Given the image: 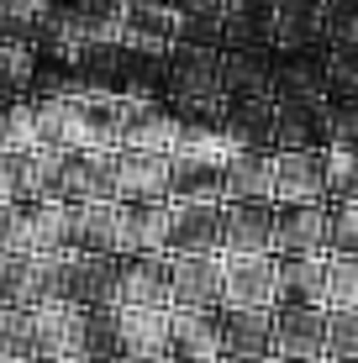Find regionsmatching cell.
Here are the masks:
<instances>
[{"label":"cell","instance_id":"cell-1","mask_svg":"<svg viewBox=\"0 0 358 363\" xmlns=\"http://www.w3.org/2000/svg\"><path fill=\"white\" fill-rule=\"evenodd\" d=\"M227 279L221 253H174L169 258V311H221Z\"/></svg>","mask_w":358,"mask_h":363},{"label":"cell","instance_id":"cell-2","mask_svg":"<svg viewBox=\"0 0 358 363\" xmlns=\"http://www.w3.org/2000/svg\"><path fill=\"white\" fill-rule=\"evenodd\" d=\"M332 121L322 95H290L274 100V153H327Z\"/></svg>","mask_w":358,"mask_h":363},{"label":"cell","instance_id":"cell-3","mask_svg":"<svg viewBox=\"0 0 358 363\" xmlns=\"http://www.w3.org/2000/svg\"><path fill=\"white\" fill-rule=\"evenodd\" d=\"M221 279H227L221 306H242V311L279 306V258L274 253H221Z\"/></svg>","mask_w":358,"mask_h":363},{"label":"cell","instance_id":"cell-4","mask_svg":"<svg viewBox=\"0 0 358 363\" xmlns=\"http://www.w3.org/2000/svg\"><path fill=\"white\" fill-rule=\"evenodd\" d=\"M274 358L327 363V311L322 306H274Z\"/></svg>","mask_w":358,"mask_h":363},{"label":"cell","instance_id":"cell-5","mask_svg":"<svg viewBox=\"0 0 358 363\" xmlns=\"http://www.w3.org/2000/svg\"><path fill=\"white\" fill-rule=\"evenodd\" d=\"M221 200H169V258L221 253Z\"/></svg>","mask_w":358,"mask_h":363},{"label":"cell","instance_id":"cell-6","mask_svg":"<svg viewBox=\"0 0 358 363\" xmlns=\"http://www.w3.org/2000/svg\"><path fill=\"white\" fill-rule=\"evenodd\" d=\"M32 342H37V363L84 353V306H74V300L32 306Z\"/></svg>","mask_w":358,"mask_h":363},{"label":"cell","instance_id":"cell-7","mask_svg":"<svg viewBox=\"0 0 358 363\" xmlns=\"http://www.w3.org/2000/svg\"><path fill=\"white\" fill-rule=\"evenodd\" d=\"M58 200L64 206L116 200V153H69L64 174H58Z\"/></svg>","mask_w":358,"mask_h":363},{"label":"cell","instance_id":"cell-8","mask_svg":"<svg viewBox=\"0 0 358 363\" xmlns=\"http://www.w3.org/2000/svg\"><path fill=\"white\" fill-rule=\"evenodd\" d=\"M274 206H327V153H274Z\"/></svg>","mask_w":358,"mask_h":363},{"label":"cell","instance_id":"cell-9","mask_svg":"<svg viewBox=\"0 0 358 363\" xmlns=\"http://www.w3.org/2000/svg\"><path fill=\"white\" fill-rule=\"evenodd\" d=\"M221 206H274V153H232L221 164Z\"/></svg>","mask_w":358,"mask_h":363},{"label":"cell","instance_id":"cell-10","mask_svg":"<svg viewBox=\"0 0 358 363\" xmlns=\"http://www.w3.org/2000/svg\"><path fill=\"white\" fill-rule=\"evenodd\" d=\"M169 358L174 363H216L221 353V321L216 311H169Z\"/></svg>","mask_w":358,"mask_h":363},{"label":"cell","instance_id":"cell-11","mask_svg":"<svg viewBox=\"0 0 358 363\" xmlns=\"http://www.w3.org/2000/svg\"><path fill=\"white\" fill-rule=\"evenodd\" d=\"M169 169L174 158L164 153H116V200L121 206H142V200H169Z\"/></svg>","mask_w":358,"mask_h":363},{"label":"cell","instance_id":"cell-12","mask_svg":"<svg viewBox=\"0 0 358 363\" xmlns=\"http://www.w3.org/2000/svg\"><path fill=\"white\" fill-rule=\"evenodd\" d=\"M221 353L227 358H274V311L221 306Z\"/></svg>","mask_w":358,"mask_h":363},{"label":"cell","instance_id":"cell-13","mask_svg":"<svg viewBox=\"0 0 358 363\" xmlns=\"http://www.w3.org/2000/svg\"><path fill=\"white\" fill-rule=\"evenodd\" d=\"M327 253V206H274V258Z\"/></svg>","mask_w":358,"mask_h":363},{"label":"cell","instance_id":"cell-14","mask_svg":"<svg viewBox=\"0 0 358 363\" xmlns=\"http://www.w3.org/2000/svg\"><path fill=\"white\" fill-rule=\"evenodd\" d=\"M116 253H169V200L116 206Z\"/></svg>","mask_w":358,"mask_h":363},{"label":"cell","instance_id":"cell-15","mask_svg":"<svg viewBox=\"0 0 358 363\" xmlns=\"http://www.w3.org/2000/svg\"><path fill=\"white\" fill-rule=\"evenodd\" d=\"M121 306L169 311V253H121Z\"/></svg>","mask_w":358,"mask_h":363},{"label":"cell","instance_id":"cell-16","mask_svg":"<svg viewBox=\"0 0 358 363\" xmlns=\"http://www.w3.org/2000/svg\"><path fill=\"white\" fill-rule=\"evenodd\" d=\"M221 132H227L232 147H242V153H274V95H264V100H227Z\"/></svg>","mask_w":358,"mask_h":363},{"label":"cell","instance_id":"cell-17","mask_svg":"<svg viewBox=\"0 0 358 363\" xmlns=\"http://www.w3.org/2000/svg\"><path fill=\"white\" fill-rule=\"evenodd\" d=\"M121 358H169V311L153 306H116Z\"/></svg>","mask_w":358,"mask_h":363},{"label":"cell","instance_id":"cell-18","mask_svg":"<svg viewBox=\"0 0 358 363\" xmlns=\"http://www.w3.org/2000/svg\"><path fill=\"white\" fill-rule=\"evenodd\" d=\"M221 253H274V206L221 211Z\"/></svg>","mask_w":358,"mask_h":363},{"label":"cell","instance_id":"cell-19","mask_svg":"<svg viewBox=\"0 0 358 363\" xmlns=\"http://www.w3.org/2000/svg\"><path fill=\"white\" fill-rule=\"evenodd\" d=\"M174 32H179V16L169 6H158V0H127V11H121V43H132V48L169 53Z\"/></svg>","mask_w":358,"mask_h":363},{"label":"cell","instance_id":"cell-20","mask_svg":"<svg viewBox=\"0 0 358 363\" xmlns=\"http://www.w3.org/2000/svg\"><path fill=\"white\" fill-rule=\"evenodd\" d=\"M279 306H322L327 311V253L279 258Z\"/></svg>","mask_w":358,"mask_h":363},{"label":"cell","instance_id":"cell-21","mask_svg":"<svg viewBox=\"0 0 358 363\" xmlns=\"http://www.w3.org/2000/svg\"><path fill=\"white\" fill-rule=\"evenodd\" d=\"M116 206H69V253H116Z\"/></svg>","mask_w":358,"mask_h":363},{"label":"cell","instance_id":"cell-22","mask_svg":"<svg viewBox=\"0 0 358 363\" xmlns=\"http://www.w3.org/2000/svg\"><path fill=\"white\" fill-rule=\"evenodd\" d=\"M274 79V53H221V95L227 100H264Z\"/></svg>","mask_w":358,"mask_h":363},{"label":"cell","instance_id":"cell-23","mask_svg":"<svg viewBox=\"0 0 358 363\" xmlns=\"http://www.w3.org/2000/svg\"><path fill=\"white\" fill-rule=\"evenodd\" d=\"M169 200H221V164L174 158V169H169Z\"/></svg>","mask_w":358,"mask_h":363},{"label":"cell","instance_id":"cell-24","mask_svg":"<svg viewBox=\"0 0 358 363\" xmlns=\"http://www.w3.org/2000/svg\"><path fill=\"white\" fill-rule=\"evenodd\" d=\"M0 306H37V258L0 253Z\"/></svg>","mask_w":358,"mask_h":363},{"label":"cell","instance_id":"cell-25","mask_svg":"<svg viewBox=\"0 0 358 363\" xmlns=\"http://www.w3.org/2000/svg\"><path fill=\"white\" fill-rule=\"evenodd\" d=\"M0 363H37L27 306H0Z\"/></svg>","mask_w":358,"mask_h":363},{"label":"cell","instance_id":"cell-26","mask_svg":"<svg viewBox=\"0 0 358 363\" xmlns=\"http://www.w3.org/2000/svg\"><path fill=\"white\" fill-rule=\"evenodd\" d=\"M237 153L232 137L221 127H179V143H174V158H195V164H227Z\"/></svg>","mask_w":358,"mask_h":363},{"label":"cell","instance_id":"cell-27","mask_svg":"<svg viewBox=\"0 0 358 363\" xmlns=\"http://www.w3.org/2000/svg\"><path fill=\"white\" fill-rule=\"evenodd\" d=\"M37 79V53L21 43L0 48V100H27Z\"/></svg>","mask_w":358,"mask_h":363},{"label":"cell","instance_id":"cell-28","mask_svg":"<svg viewBox=\"0 0 358 363\" xmlns=\"http://www.w3.org/2000/svg\"><path fill=\"white\" fill-rule=\"evenodd\" d=\"M32 147H37L32 100H0V153H32Z\"/></svg>","mask_w":358,"mask_h":363},{"label":"cell","instance_id":"cell-29","mask_svg":"<svg viewBox=\"0 0 358 363\" xmlns=\"http://www.w3.org/2000/svg\"><path fill=\"white\" fill-rule=\"evenodd\" d=\"M327 253L358 258V200H327Z\"/></svg>","mask_w":358,"mask_h":363},{"label":"cell","instance_id":"cell-30","mask_svg":"<svg viewBox=\"0 0 358 363\" xmlns=\"http://www.w3.org/2000/svg\"><path fill=\"white\" fill-rule=\"evenodd\" d=\"M327 311H358V258L327 253Z\"/></svg>","mask_w":358,"mask_h":363},{"label":"cell","instance_id":"cell-31","mask_svg":"<svg viewBox=\"0 0 358 363\" xmlns=\"http://www.w3.org/2000/svg\"><path fill=\"white\" fill-rule=\"evenodd\" d=\"M327 200H358V147H327Z\"/></svg>","mask_w":358,"mask_h":363},{"label":"cell","instance_id":"cell-32","mask_svg":"<svg viewBox=\"0 0 358 363\" xmlns=\"http://www.w3.org/2000/svg\"><path fill=\"white\" fill-rule=\"evenodd\" d=\"M327 363H358V311H327Z\"/></svg>","mask_w":358,"mask_h":363},{"label":"cell","instance_id":"cell-33","mask_svg":"<svg viewBox=\"0 0 358 363\" xmlns=\"http://www.w3.org/2000/svg\"><path fill=\"white\" fill-rule=\"evenodd\" d=\"M0 253H27V206H0Z\"/></svg>","mask_w":358,"mask_h":363},{"label":"cell","instance_id":"cell-34","mask_svg":"<svg viewBox=\"0 0 358 363\" xmlns=\"http://www.w3.org/2000/svg\"><path fill=\"white\" fill-rule=\"evenodd\" d=\"M327 121H332V147H358V100L327 106Z\"/></svg>","mask_w":358,"mask_h":363},{"label":"cell","instance_id":"cell-35","mask_svg":"<svg viewBox=\"0 0 358 363\" xmlns=\"http://www.w3.org/2000/svg\"><path fill=\"white\" fill-rule=\"evenodd\" d=\"M0 206H27V190H21V153H0Z\"/></svg>","mask_w":358,"mask_h":363},{"label":"cell","instance_id":"cell-36","mask_svg":"<svg viewBox=\"0 0 358 363\" xmlns=\"http://www.w3.org/2000/svg\"><path fill=\"white\" fill-rule=\"evenodd\" d=\"M121 363H174V358H121Z\"/></svg>","mask_w":358,"mask_h":363},{"label":"cell","instance_id":"cell-37","mask_svg":"<svg viewBox=\"0 0 358 363\" xmlns=\"http://www.w3.org/2000/svg\"><path fill=\"white\" fill-rule=\"evenodd\" d=\"M227 363H279V358H227Z\"/></svg>","mask_w":358,"mask_h":363},{"label":"cell","instance_id":"cell-38","mask_svg":"<svg viewBox=\"0 0 358 363\" xmlns=\"http://www.w3.org/2000/svg\"><path fill=\"white\" fill-rule=\"evenodd\" d=\"M0 6H43V0H0Z\"/></svg>","mask_w":358,"mask_h":363},{"label":"cell","instance_id":"cell-39","mask_svg":"<svg viewBox=\"0 0 358 363\" xmlns=\"http://www.w3.org/2000/svg\"><path fill=\"white\" fill-rule=\"evenodd\" d=\"M216 363H227V358H216Z\"/></svg>","mask_w":358,"mask_h":363},{"label":"cell","instance_id":"cell-40","mask_svg":"<svg viewBox=\"0 0 358 363\" xmlns=\"http://www.w3.org/2000/svg\"><path fill=\"white\" fill-rule=\"evenodd\" d=\"M279 363H285V358H279Z\"/></svg>","mask_w":358,"mask_h":363}]
</instances>
